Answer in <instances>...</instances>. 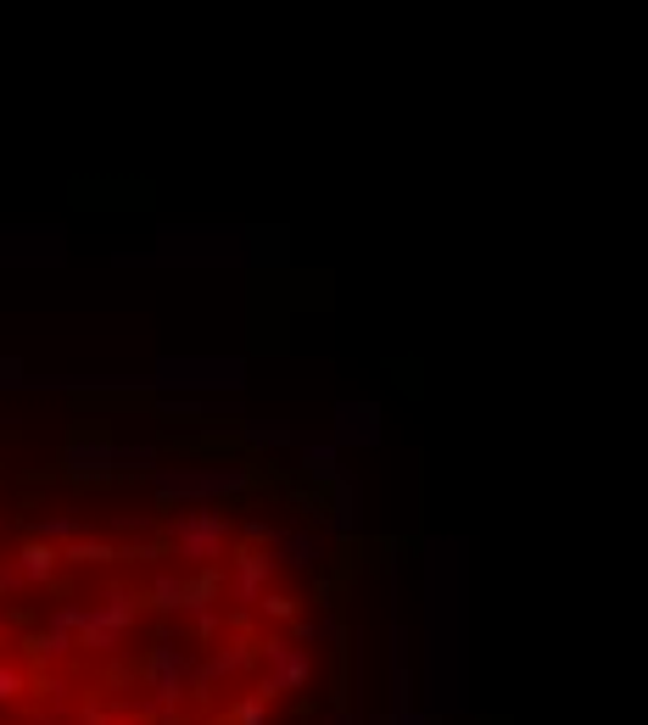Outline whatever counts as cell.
I'll list each match as a JSON object with an SVG mask.
<instances>
[{
    "mask_svg": "<svg viewBox=\"0 0 648 725\" xmlns=\"http://www.w3.org/2000/svg\"><path fill=\"white\" fill-rule=\"evenodd\" d=\"M173 542L184 558H196L207 564L218 547H224V519L218 513H191V519H173Z\"/></svg>",
    "mask_w": 648,
    "mask_h": 725,
    "instance_id": "6da1fadb",
    "label": "cell"
},
{
    "mask_svg": "<svg viewBox=\"0 0 648 725\" xmlns=\"http://www.w3.org/2000/svg\"><path fill=\"white\" fill-rule=\"evenodd\" d=\"M51 569H57V553H51V547H28V553H23V575H28V580L51 575Z\"/></svg>",
    "mask_w": 648,
    "mask_h": 725,
    "instance_id": "7a4b0ae2",
    "label": "cell"
},
{
    "mask_svg": "<svg viewBox=\"0 0 648 725\" xmlns=\"http://www.w3.org/2000/svg\"><path fill=\"white\" fill-rule=\"evenodd\" d=\"M0 698H17V675L12 669H0Z\"/></svg>",
    "mask_w": 648,
    "mask_h": 725,
    "instance_id": "3957f363",
    "label": "cell"
}]
</instances>
